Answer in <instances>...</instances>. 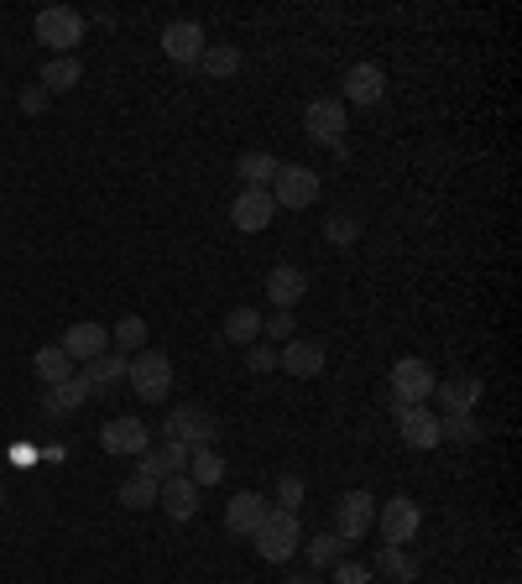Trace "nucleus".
<instances>
[{
	"label": "nucleus",
	"instance_id": "nucleus-1",
	"mask_svg": "<svg viewBox=\"0 0 522 584\" xmlns=\"http://www.w3.org/2000/svg\"><path fill=\"white\" fill-rule=\"evenodd\" d=\"M251 543H257V553H261L266 563H287L293 553H298V543H304V522H298V512H283V506H272Z\"/></svg>",
	"mask_w": 522,
	"mask_h": 584
},
{
	"label": "nucleus",
	"instance_id": "nucleus-2",
	"mask_svg": "<svg viewBox=\"0 0 522 584\" xmlns=\"http://www.w3.org/2000/svg\"><path fill=\"white\" fill-rule=\"evenodd\" d=\"M163 433L183 449H210L220 439V418H214L210 407H199V402H183V407H173L163 418Z\"/></svg>",
	"mask_w": 522,
	"mask_h": 584
},
{
	"label": "nucleus",
	"instance_id": "nucleus-3",
	"mask_svg": "<svg viewBox=\"0 0 522 584\" xmlns=\"http://www.w3.org/2000/svg\"><path fill=\"white\" fill-rule=\"evenodd\" d=\"M37 43L48 47L52 58H73V47L84 43V16L73 5H48L37 11Z\"/></svg>",
	"mask_w": 522,
	"mask_h": 584
},
{
	"label": "nucleus",
	"instance_id": "nucleus-4",
	"mask_svg": "<svg viewBox=\"0 0 522 584\" xmlns=\"http://www.w3.org/2000/svg\"><path fill=\"white\" fill-rule=\"evenodd\" d=\"M126 386L142 402H163L173 392V360L163 350H142L131 355V371H126Z\"/></svg>",
	"mask_w": 522,
	"mask_h": 584
},
{
	"label": "nucleus",
	"instance_id": "nucleus-5",
	"mask_svg": "<svg viewBox=\"0 0 522 584\" xmlns=\"http://www.w3.org/2000/svg\"><path fill=\"white\" fill-rule=\"evenodd\" d=\"M377 527V496L371 491H345L334 501V538L340 543H360Z\"/></svg>",
	"mask_w": 522,
	"mask_h": 584
},
{
	"label": "nucleus",
	"instance_id": "nucleus-6",
	"mask_svg": "<svg viewBox=\"0 0 522 584\" xmlns=\"http://www.w3.org/2000/svg\"><path fill=\"white\" fill-rule=\"evenodd\" d=\"M266 193H272V204H277V210H309L313 199H319V172H313V167L283 163Z\"/></svg>",
	"mask_w": 522,
	"mask_h": 584
},
{
	"label": "nucleus",
	"instance_id": "nucleus-7",
	"mask_svg": "<svg viewBox=\"0 0 522 584\" xmlns=\"http://www.w3.org/2000/svg\"><path fill=\"white\" fill-rule=\"evenodd\" d=\"M434 366L418 360V355H403L398 366H392V402H403V407H418V402L434 397Z\"/></svg>",
	"mask_w": 522,
	"mask_h": 584
},
{
	"label": "nucleus",
	"instance_id": "nucleus-8",
	"mask_svg": "<svg viewBox=\"0 0 522 584\" xmlns=\"http://www.w3.org/2000/svg\"><path fill=\"white\" fill-rule=\"evenodd\" d=\"M304 131H309V141L340 146V141H345V99H334V94L309 99V110H304Z\"/></svg>",
	"mask_w": 522,
	"mask_h": 584
},
{
	"label": "nucleus",
	"instance_id": "nucleus-9",
	"mask_svg": "<svg viewBox=\"0 0 522 584\" xmlns=\"http://www.w3.org/2000/svg\"><path fill=\"white\" fill-rule=\"evenodd\" d=\"M277 219V204H272V193L266 188H240L236 204H230V225L240 235H261L266 225Z\"/></svg>",
	"mask_w": 522,
	"mask_h": 584
},
{
	"label": "nucleus",
	"instance_id": "nucleus-10",
	"mask_svg": "<svg viewBox=\"0 0 522 584\" xmlns=\"http://www.w3.org/2000/svg\"><path fill=\"white\" fill-rule=\"evenodd\" d=\"M418 522H424V512H418V501H407V496H392L387 506L377 512V533L381 543H413V533H418Z\"/></svg>",
	"mask_w": 522,
	"mask_h": 584
},
{
	"label": "nucleus",
	"instance_id": "nucleus-11",
	"mask_svg": "<svg viewBox=\"0 0 522 584\" xmlns=\"http://www.w3.org/2000/svg\"><path fill=\"white\" fill-rule=\"evenodd\" d=\"M63 355H69L73 366H90V360H99V355L110 350V329L95 324V319H84V324H69L63 329Z\"/></svg>",
	"mask_w": 522,
	"mask_h": 584
},
{
	"label": "nucleus",
	"instance_id": "nucleus-12",
	"mask_svg": "<svg viewBox=\"0 0 522 584\" xmlns=\"http://www.w3.org/2000/svg\"><path fill=\"white\" fill-rule=\"evenodd\" d=\"M392 413H398V433H403L407 449H439V413H428L424 402L418 407H403V402H392Z\"/></svg>",
	"mask_w": 522,
	"mask_h": 584
},
{
	"label": "nucleus",
	"instance_id": "nucleus-13",
	"mask_svg": "<svg viewBox=\"0 0 522 584\" xmlns=\"http://www.w3.org/2000/svg\"><path fill=\"white\" fill-rule=\"evenodd\" d=\"M266 512H272V501L261 491H236L225 501V527H230L236 538H257V527L266 522Z\"/></svg>",
	"mask_w": 522,
	"mask_h": 584
},
{
	"label": "nucleus",
	"instance_id": "nucleus-14",
	"mask_svg": "<svg viewBox=\"0 0 522 584\" xmlns=\"http://www.w3.org/2000/svg\"><path fill=\"white\" fill-rule=\"evenodd\" d=\"M99 444H105V454L126 460V454H146V449H152V433H146L142 418H110L99 428Z\"/></svg>",
	"mask_w": 522,
	"mask_h": 584
},
{
	"label": "nucleus",
	"instance_id": "nucleus-15",
	"mask_svg": "<svg viewBox=\"0 0 522 584\" xmlns=\"http://www.w3.org/2000/svg\"><path fill=\"white\" fill-rule=\"evenodd\" d=\"M204 26L199 22H167L163 26V52L173 58V63H183V69H193L199 58H204Z\"/></svg>",
	"mask_w": 522,
	"mask_h": 584
},
{
	"label": "nucleus",
	"instance_id": "nucleus-16",
	"mask_svg": "<svg viewBox=\"0 0 522 584\" xmlns=\"http://www.w3.org/2000/svg\"><path fill=\"white\" fill-rule=\"evenodd\" d=\"M189 454L193 449H183V444H173V439H163L157 449H146V454H137L142 465H137V475H146V480H173V475H183L189 469Z\"/></svg>",
	"mask_w": 522,
	"mask_h": 584
},
{
	"label": "nucleus",
	"instance_id": "nucleus-17",
	"mask_svg": "<svg viewBox=\"0 0 522 584\" xmlns=\"http://www.w3.org/2000/svg\"><path fill=\"white\" fill-rule=\"evenodd\" d=\"M90 397H95V392H90L84 371H73L69 381H58V386H43V402H37V407H43V418H69L73 407H84Z\"/></svg>",
	"mask_w": 522,
	"mask_h": 584
},
{
	"label": "nucleus",
	"instance_id": "nucleus-18",
	"mask_svg": "<svg viewBox=\"0 0 522 584\" xmlns=\"http://www.w3.org/2000/svg\"><path fill=\"white\" fill-rule=\"evenodd\" d=\"M277 371H287V376H319L324 371V345L319 339H304V334H293L283 350H277Z\"/></svg>",
	"mask_w": 522,
	"mask_h": 584
},
{
	"label": "nucleus",
	"instance_id": "nucleus-19",
	"mask_svg": "<svg viewBox=\"0 0 522 584\" xmlns=\"http://www.w3.org/2000/svg\"><path fill=\"white\" fill-rule=\"evenodd\" d=\"M304 293H309V272H298V266H287V261L266 272V298H272V308L293 313V308L304 303Z\"/></svg>",
	"mask_w": 522,
	"mask_h": 584
},
{
	"label": "nucleus",
	"instance_id": "nucleus-20",
	"mask_svg": "<svg viewBox=\"0 0 522 584\" xmlns=\"http://www.w3.org/2000/svg\"><path fill=\"white\" fill-rule=\"evenodd\" d=\"M481 376H450V381H434V397H439V407L444 413H475V402H481Z\"/></svg>",
	"mask_w": 522,
	"mask_h": 584
},
{
	"label": "nucleus",
	"instance_id": "nucleus-21",
	"mask_svg": "<svg viewBox=\"0 0 522 584\" xmlns=\"http://www.w3.org/2000/svg\"><path fill=\"white\" fill-rule=\"evenodd\" d=\"M157 506H163L173 522H189V516L199 512V486H193L189 475H173V480L157 486Z\"/></svg>",
	"mask_w": 522,
	"mask_h": 584
},
{
	"label": "nucleus",
	"instance_id": "nucleus-22",
	"mask_svg": "<svg viewBox=\"0 0 522 584\" xmlns=\"http://www.w3.org/2000/svg\"><path fill=\"white\" fill-rule=\"evenodd\" d=\"M381 94H387L381 63H356V69L345 73V99H351V105H377Z\"/></svg>",
	"mask_w": 522,
	"mask_h": 584
},
{
	"label": "nucleus",
	"instance_id": "nucleus-23",
	"mask_svg": "<svg viewBox=\"0 0 522 584\" xmlns=\"http://www.w3.org/2000/svg\"><path fill=\"white\" fill-rule=\"evenodd\" d=\"M126 371H131V360L116 355V350H105L99 360L84 366V381H90V392H95V397H105V392H116L120 381H126Z\"/></svg>",
	"mask_w": 522,
	"mask_h": 584
},
{
	"label": "nucleus",
	"instance_id": "nucleus-24",
	"mask_svg": "<svg viewBox=\"0 0 522 584\" xmlns=\"http://www.w3.org/2000/svg\"><path fill=\"white\" fill-rule=\"evenodd\" d=\"M73 371H79V366L63 355V345H43V350L32 355V376H37L43 386H58V381H69Z\"/></svg>",
	"mask_w": 522,
	"mask_h": 584
},
{
	"label": "nucleus",
	"instance_id": "nucleus-25",
	"mask_svg": "<svg viewBox=\"0 0 522 584\" xmlns=\"http://www.w3.org/2000/svg\"><path fill=\"white\" fill-rule=\"evenodd\" d=\"M277 157L272 152H240V163H236V178L240 188H272V178H277Z\"/></svg>",
	"mask_w": 522,
	"mask_h": 584
},
{
	"label": "nucleus",
	"instance_id": "nucleus-26",
	"mask_svg": "<svg viewBox=\"0 0 522 584\" xmlns=\"http://www.w3.org/2000/svg\"><path fill=\"white\" fill-rule=\"evenodd\" d=\"M261 339V313L257 308H230V313H225V345H240V350H251V345H257Z\"/></svg>",
	"mask_w": 522,
	"mask_h": 584
},
{
	"label": "nucleus",
	"instance_id": "nucleus-27",
	"mask_svg": "<svg viewBox=\"0 0 522 584\" xmlns=\"http://www.w3.org/2000/svg\"><path fill=\"white\" fill-rule=\"evenodd\" d=\"M146 334H152V329H146L142 313H126V319L110 329V350L131 360V355H142V350H146Z\"/></svg>",
	"mask_w": 522,
	"mask_h": 584
},
{
	"label": "nucleus",
	"instance_id": "nucleus-28",
	"mask_svg": "<svg viewBox=\"0 0 522 584\" xmlns=\"http://www.w3.org/2000/svg\"><path fill=\"white\" fill-rule=\"evenodd\" d=\"M79 79H84V63H79V52H73V58H48L37 84H43L48 94H69Z\"/></svg>",
	"mask_w": 522,
	"mask_h": 584
},
{
	"label": "nucleus",
	"instance_id": "nucleus-29",
	"mask_svg": "<svg viewBox=\"0 0 522 584\" xmlns=\"http://www.w3.org/2000/svg\"><path fill=\"white\" fill-rule=\"evenodd\" d=\"M183 475H189L199 491H204V486H220V480H225V460H220V449H214V444L210 449H193Z\"/></svg>",
	"mask_w": 522,
	"mask_h": 584
},
{
	"label": "nucleus",
	"instance_id": "nucleus-30",
	"mask_svg": "<svg viewBox=\"0 0 522 584\" xmlns=\"http://www.w3.org/2000/svg\"><path fill=\"white\" fill-rule=\"evenodd\" d=\"M377 569L387 574V580H398V584H413V580H418V563H413V553H407V548H398V543H381Z\"/></svg>",
	"mask_w": 522,
	"mask_h": 584
},
{
	"label": "nucleus",
	"instance_id": "nucleus-31",
	"mask_svg": "<svg viewBox=\"0 0 522 584\" xmlns=\"http://www.w3.org/2000/svg\"><path fill=\"white\" fill-rule=\"evenodd\" d=\"M199 69L210 73V79H230V73H240V47L210 43V47H204V58H199Z\"/></svg>",
	"mask_w": 522,
	"mask_h": 584
},
{
	"label": "nucleus",
	"instance_id": "nucleus-32",
	"mask_svg": "<svg viewBox=\"0 0 522 584\" xmlns=\"http://www.w3.org/2000/svg\"><path fill=\"white\" fill-rule=\"evenodd\" d=\"M439 439H454V444H481V422H475V413H439Z\"/></svg>",
	"mask_w": 522,
	"mask_h": 584
},
{
	"label": "nucleus",
	"instance_id": "nucleus-33",
	"mask_svg": "<svg viewBox=\"0 0 522 584\" xmlns=\"http://www.w3.org/2000/svg\"><path fill=\"white\" fill-rule=\"evenodd\" d=\"M120 506H131V512H146V506H157V480H146V475H131V480L120 486Z\"/></svg>",
	"mask_w": 522,
	"mask_h": 584
},
{
	"label": "nucleus",
	"instance_id": "nucleus-34",
	"mask_svg": "<svg viewBox=\"0 0 522 584\" xmlns=\"http://www.w3.org/2000/svg\"><path fill=\"white\" fill-rule=\"evenodd\" d=\"M293 334H298V319H293V313H283V308H277L272 319H261V339H266V345H277V350H283Z\"/></svg>",
	"mask_w": 522,
	"mask_h": 584
},
{
	"label": "nucleus",
	"instance_id": "nucleus-35",
	"mask_svg": "<svg viewBox=\"0 0 522 584\" xmlns=\"http://www.w3.org/2000/svg\"><path fill=\"white\" fill-rule=\"evenodd\" d=\"M324 240H330V246H356L360 219H351V214H330V219H324Z\"/></svg>",
	"mask_w": 522,
	"mask_h": 584
},
{
	"label": "nucleus",
	"instance_id": "nucleus-36",
	"mask_svg": "<svg viewBox=\"0 0 522 584\" xmlns=\"http://www.w3.org/2000/svg\"><path fill=\"white\" fill-rule=\"evenodd\" d=\"M340 553H345V543L334 538V533H319V538L309 543V563H313V569H324V563H340Z\"/></svg>",
	"mask_w": 522,
	"mask_h": 584
},
{
	"label": "nucleus",
	"instance_id": "nucleus-37",
	"mask_svg": "<svg viewBox=\"0 0 522 584\" xmlns=\"http://www.w3.org/2000/svg\"><path fill=\"white\" fill-rule=\"evenodd\" d=\"M277 506H283V512H298V506H304V475H283V480H277Z\"/></svg>",
	"mask_w": 522,
	"mask_h": 584
},
{
	"label": "nucleus",
	"instance_id": "nucleus-38",
	"mask_svg": "<svg viewBox=\"0 0 522 584\" xmlns=\"http://www.w3.org/2000/svg\"><path fill=\"white\" fill-rule=\"evenodd\" d=\"M334 584H377V574H371L366 563H356V559H340L334 563Z\"/></svg>",
	"mask_w": 522,
	"mask_h": 584
},
{
	"label": "nucleus",
	"instance_id": "nucleus-39",
	"mask_svg": "<svg viewBox=\"0 0 522 584\" xmlns=\"http://www.w3.org/2000/svg\"><path fill=\"white\" fill-rule=\"evenodd\" d=\"M48 105H52V94L43 90V84H26V90H22V110H26V116H43Z\"/></svg>",
	"mask_w": 522,
	"mask_h": 584
},
{
	"label": "nucleus",
	"instance_id": "nucleus-40",
	"mask_svg": "<svg viewBox=\"0 0 522 584\" xmlns=\"http://www.w3.org/2000/svg\"><path fill=\"white\" fill-rule=\"evenodd\" d=\"M251 371L257 376H266V371H277V345H251Z\"/></svg>",
	"mask_w": 522,
	"mask_h": 584
},
{
	"label": "nucleus",
	"instance_id": "nucleus-41",
	"mask_svg": "<svg viewBox=\"0 0 522 584\" xmlns=\"http://www.w3.org/2000/svg\"><path fill=\"white\" fill-rule=\"evenodd\" d=\"M287 584H319V574H293Z\"/></svg>",
	"mask_w": 522,
	"mask_h": 584
},
{
	"label": "nucleus",
	"instance_id": "nucleus-42",
	"mask_svg": "<svg viewBox=\"0 0 522 584\" xmlns=\"http://www.w3.org/2000/svg\"><path fill=\"white\" fill-rule=\"evenodd\" d=\"M507 584H518V580H507Z\"/></svg>",
	"mask_w": 522,
	"mask_h": 584
}]
</instances>
